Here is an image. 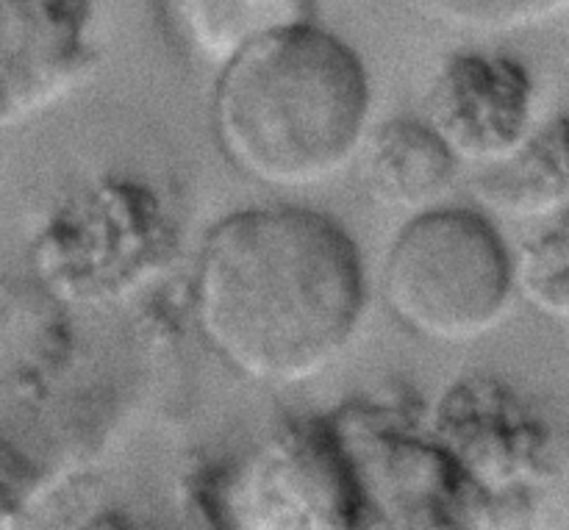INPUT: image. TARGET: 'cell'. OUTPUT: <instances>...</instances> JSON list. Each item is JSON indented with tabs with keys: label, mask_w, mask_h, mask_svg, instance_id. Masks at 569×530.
Wrapping results in <instances>:
<instances>
[{
	"label": "cell",
	"mask_w": 569,
	"mask_h": 530,
	"mask_svg": "<svg viewBox=\"0 0 569 530\" xmlns=\"http://www.w3.org/2000/svg\"><path fill=\"white\" fill-rule=\"evenodd\" d=\"M365 311L353 239L326 214L250 209L211 228L194 270V317L239 376L289 387L326 370Z\"/></svg>",
	"instance_id": "1"
},
{
	"label": "cell",
	"mask_w": 569,
	"mask_h": 530,
	"mask_svg": "<svg viewBox=\"0 0 569 530\" xmlns=\"http://www.w3.org/2000/svg\"><path fill=\"white\" fill-rule=\"evenodd\" d=\"M370 117L359 56L309 20L250 39L228 61L211 126L228 159L267 187L303 189L356 156Z\"/></svg>",
	"instance_id": "2"
},
{
	"label": "cell",
	"mask_w": 569,
	"mask_h": 530,
	"mask_svg": "<svg viewBox=\"0 0 569 530\" xmlns=\"http://www.w3.org/2000/svg\"><path fill=\"white\" fill-rule=\"evenodd\" d=\"M495 226L467 209L420 211L395 239L383 267V298L411 333L459 344L492 331L515 289Z\"/></svg>",
	"instance_id": "3"
},
{
	"label": "cell",
	"mask_w": 569,
	"mask_h": 530,
	"mask_svg": "<svg viewBox=\"0 0 569 530\" xmlns=\"http://www.w3.org/2000/svg\"><path fill=\"white\" fill-rule=\"evenodd\" d=\"M87 28L89 0H0V131L81 83L92 61Z\"/></svg>",
	"instance_id": "4"
},
{
	"label": "cell",
	"mask_w": 569,
	"mask_h": 530,
	"mask_svg": "<svg viewBox=\"0 0 569 530\" xmlns=\"http://www.w3.org/2000/svg\"><path fill=\"white\" fill-rule=\"evenodd\" d=\"M431 109L433 128L459 159L495 161L526 142L531 87L511 61L461 56L445 67Z\"/></svg>",
	"instance_id": "5"
},
{
	"label": "cell",
	"mask_w": 569,
	"mask_h": 530,
	"mask_svg": "<svg viewBox=\"0 0 569 530\" xmlns=\"http://www.w3.org/2000/svg\"><path fill=\"white\" fill-rule=\"evenodd\" d=\"M365 176L378 203L420 214L448 198L459 176V156L433 126L392 120L367 144Z\"/></svg>",
	"instance_id": "6"
},
{
	"label": "cell",
	"mask_w": 569,
	"mask_h": 530,
	"mask_svg": "<svg viewBox=\"0 0 569 530\" xmlns=\"http://www.w3.org/2000/svg\"><path fill=\"white\" fill-rule=\"evenodd\" d=\"M476 194L492 209L517 217H542L567 203L565 120L537 133L511 153L483 161L476 176Z\"/></svg>",
	"instance_id": "7"
},
{
	"label": "cell",
	"mask_w": 569,
	"mask_h": 530,
	"mask_svg": "<svg viewBox=\"0 0 569 530\" xmlns=\"http://www.w3.org/2000/svg\"><path fill=\"white\" fill-rule=\"evenodd\" d=\"M309 0H161L172 31L203 59H231L272 28L306 20Z\"/></svg>",
	"instance_id": "8"
},
{
	"label": "cell",
	"mask_w": 569,
	"mask_h": 530,
	"mask_svg": "<svg viewBox=\"0 0 569 530\" xmlns=\"http://www.w3.org/2000/svg\"><path fill=\"white\" fill-rule=\"evenodd\" d=\"M426 20L465 33H515L567 14L569 0H411Z\"/></svg>",
	"instance_id": "9"
},
{
	"label": "cell",
	"mask_w": 569,
	"mask_h": 530,
	"mask_svg": "<svg viewBox=\"0 0 569 530\" xmlns=\"http://www.w3.org/2000/svg\"><path fill=\"white\" fill-rule=\"evenodd\" d=\"M569 256L565 228L545 233L542 239L528 244L520 256V267L515 272V283L542 314L567 320L569 314Z\"/></svg>",
	"instance_id": "10"
}]
</instances>
